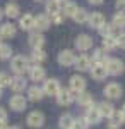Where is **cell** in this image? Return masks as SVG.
Segmentation results:
<instances>
[{"mask_svg": "<svg viewBox=\"0 0 125 129\" xmlns=\"http://www.w3.org/2000/svg\"><path fill=\"white\" fill-rule=\"evenodd\" d=\"M10 67H12V71H14L17 76H22L26 71H29V62L24 55H16V57L12 59V62H10Z\"/></svg>", "mask_w": 125, "mask_h": 129, "instance_id": "obj_1", "label": "cell"}, {"mask_svg": "<svg viewBox=\"0 0 125 129\" xmlns=\"http://www.w3.org/2000/svg\"><path fill=\"white\" fill-rule=\"evenodd\" d=\"M105 67L108 71V74H111V76H118V74H122L123 72V62L120 59H115V57H111V59H106L105 60Z\"/></svg>", "mask_w": 125, "mask_h": 129, "instance_id": "obj_2", "label": "cell"}, {"mask_svg": "<svg viewBox=\"0 0 125 129\" xmlns=\"http://www.w3.org/2000/svg\"><path fill=\"white\" fill-rule=\"evenodd\" d=\"M60 83L58 79H45V84H43V91L48 95V96H57L58 93H60Z\"/></svg>", "mask_w": 125, "mask_h": 129, "instance_id": "obj_3", "label": "cell"}, {"mask_svg": "<svg viewBox=\"0 0 125 129\" xmlns=\"http://www.w3.org/2000/svg\"><path fill=\"white\" fill-rule=\"evenodd\" d=\"M74 100H76V93L70 88L69 89H60V93L57 95V102H58V105H62V107L70 105Z\"/></svg>", "mask_w": 125, "mask_h": 129, "instance_id": "obj_4", "label": "cell"}, {"mask_svg": "<svg viewBox=\"0 0 125 129\" xmlns=\"http://www.w3.org/2000/svg\"><path fill=\"white\" fill-rule=\"evenodd\" d=\"M50 26H51V17L48 14H38L34 17V28H36V31H46V29H50Z\"/></svg>", "mask_w": 125, "mask_h": 129, "instance_id": "obj_5", "label": "cell"}, {"mask_svg": "<svg viewBox=\"0 0 125 129\" xmlns=\"http://www.w3.org/2000/svg\"><path fill=\"white\" fill-rule=\"evenodd\" d=\"M76 57L77 55H74L72 50H62L60 55H58V64L64 66V67H70V66L76 64Z\"/></svg>", "mask_w": 125, "mask_h": 129, "instance_id": "obj_6", "label": "cell"}, {"mask_svg": "<svg viewBox=\"0 0 125 129\" xmlns=\"http://www.w3.org/2000/svg\"><path fill=\"white\" fill-rule=\"evenodd\" d=\"M103 93H105V96H108V98L116 100V98H120V96H122L123 89H122L120 84H116V83H110V84H106V86H105Z\"/></svg>", "mask_w": 125, "mask_h": 129, "instance_id": "obj_7", "label": "cell"}, {"mask_svg": "<svg viewBox=\"0 0 125 129\" xmlns=\"http://www.w3.org/2000/svg\"><path fill=\"white\" fill-rule=\"evenodd\" d=\"M84 117L87 119V122H89V124H98V122L101 120V117H103V115H101V112H99V107L93 103V105H89V107H87L86 115H84Z\"/></svg>", "mask_w": 125, "mask_h": 129, "instance_id": "obj_8", "label": "cell"}, {"mask_svg": "<svg viewBox=\"0 0 125 129\" xmlns=\"http://www.w3.org/2000/svg\"><path fill=\"white\" fill-rule=\"evenodd\" d=\"M70 89H72L76 95L86 91V79H84L82 76H79V74L72 76V78H70Z\"/></svg>", "mask_w": 125, "mask_h": 129, "instance_id": "obj_9", "label": "cell"}, {"mask_svg": "<svg viewBox=\"0 0 125 129\" xmlns=\"http://www.w3.org/2000/svg\"><path fill=\"white\" fill-rule=\"evenodd\" d=\"M98 31H99V35H101L103 38H106V36L118 38V36H120V28H116L115 24H108V22H105Z\"/></svg>", "mask_w": 125, "mask_h": 129, "instance_id": "obj_10", "label": "cell"}, {"mask_svg": "<svg viewBox=\"0 0 125 129\" xmlns=\"http://www.w3.org/2000/svg\"><path fill=\"white\" fill-rule=\"evenodd\" d=\"M9 105H10V109H12V110H16V112H21V110L26 109V105H28V100L24 98L22 95L16 93V95H14V96L10 98Z\"/></svg>", "mask_w": 125, "mask_h": 129, "instance_id": "obj_11", "label": "cell"}, {"mask_svg": "<svg viewBox=\"0 0 125 129\" xmlns=\"http://www.w3.org/2000/svg\"><path fill=\"white\" fill-rule=\"evenodd\" d=\"M93 47V38L89 35H79L76 38V48L81 50V52H86Z\"/></svg>", "mask_w": 125, "mask_h": 129, "instance_id": "obj_12", "label": "cell"}, {"mask_svg": "<svg viewBox=\"0 0 125 129\" xmlns=\"http://www.w3.org/2000/svg\"><path fill=\"white\" fill-rule=\"evenodd\" d=\"M26 122H28L31 127H41V126L45 124V115H43L41 112H38V110H34V112H31L28 115Z\"/></svg>", "mask_w": 125, "mask_h": 129, "instance_id": "obj_13", "label": "cell"}, {"mask_svg": "<svg viewBox=\"0 0 125 129\" xmlns=\"http://www.w3.org/2000/svg\"><path fill=\"white\" fill-rule=\"evenodd\" d=\"M89 71H91V76H93V79H98V81L105 79L106 76H108V71H106L105 64H93Z\"/></svg>", "mask_w": 125, "mask_h": 129, "instance_id": "obj_14", "label": "cell"}, {"mask_svg": "<svg viewBox=\"0 0 125 129\" xmlns=\"http://www.w3.org/2000/svg\"><path fill=\"white\" fill-rule=\"evenodd\" d=\"M29 76H31V79L34 81V83H39V81L46 79V72H45V69H43L39 64L33 66V67H29Z\"/></svg>", "mask_w": 125, "mask_h": 129, "instance_id": "obj_15", "label": "cell"}, {"mask_svg": "<svg viewBox=\"0 0 125 129\" xmlns=\"http://www.w3.org/2000/svg\"><path fill=\"white\" fill-rule=\"evenodd\" d=\"M29 45H31L33 48H43V45H45V36H43V33H41V31H33V33L29 35Z\"/></svg>", "mask_w": 125, "mask_h": 129, "instance_id": "obj_16", "label": "cell"}, {"mask_svg": "<svg viewBox=\"0 0 125 129\" xmlns=\"http://www.w3.org/2000/svg\"><path fill=\"white\" fill-rule=\"evenodd\" d=\"M74 66L79 71H89L91 66H93V60H91V57H87V55H77Z\"/></svg>", "mask_w": 125, "mask_h": 129, "instance_id": "obj_17", "label": "cell"}, {"mask_svg": "<svg viewBox=\"0 0 125 129\" xmlns=\"http://www.w3.org/2000/svg\"><path fill=\"white\" fill-rule=\"evenodd\" d=\"M87 22L91 24V28H96V29H99L103 24H105V16L101 14V12H93V14H89V19H87Z\"/></svg>", "mask_w": 125, "mask_h": 129, "instance_id": "obj_18", "label": "cell"}, {"mask_svg": "<svg viewBox=\"0 0 125 129\" xmlns=\"http://www.w3.org/2000/svg\"><path fill=\"white\" fill-rule=\"evenodd\" d=\"M19 26L22 28V29H26V31L34 29V16H31V14H24V16H21Z\"/></svg>", "mask_w": 125, "mask_h": 129, "instance_id": "obj_19", "label": "cell"}, {"mask_svg": "<svg viewBox=\"0 0 125 129\" xmlns=\"http://www.w3.org/2000/svg\"><path fill=\"white\" fill-rule=\"evenodd\" d=\"M26 78L24 76H16V78H12V81H10V88L14 89L16 93H21L22 89L26 88Z\"/></svg>", "mask_w": 125, "mask_h": 129, "instance_id": "obj_20", "label": "cell"}, {"mask_svg": "<svg viewBox=\"0 0 125 129\" xmlns=\"http://www.w3.org/2000/svg\"><path fill=\"white\" fill-rule=\"evenodd\" d=\"M0 36L2 38H12L16 36V26L12 22H5L0 26Z\"/></svg>", "mask_w": 125, "mask_h": 129, "instance_id": "obj_21", "label": "cell"}, {"mask_svg": "<svg viewBox=\"0 0 125 129\" xmlns=\"http://www.w3.org/2000/svg\"><path fill=\"white\" fill-rule=\"evenodd\" d=\"M77 103L81 105V107H89V105H93L94 103V100H93V95L91 93H86V91H82V93H79L76 96Z\"/></svg>", "mask_w": 125, "mask_h": 129, "instance_id": "obj_22", "label": "cell"}, {"mask_svg": "<svg viewBox=\"0 0 125 129\" xmlns=\"http://www.w3.org/2000/svg\"><path fill=\"white\" fill-rule=\"evenodd\" d=\"M19 14H21V10H19V5L17 4H7L5 9H4V16H7L10 19L19 17Z\"/></svg>", "mask_w": 125, "mask_h": 129, "instance_id": "obj_23", "label": "cell"}, {"mask_svg": "<svg viewBox=\"0 0 125 129\" xmlns=\"http://www.w3.org/2000/svg\"><path fill=\"white\" fill-rule=\"evenodd\" d=\"M108 119H110V126H113V127H118V126H122V124L125 122L122 110H115V112H113Z\"/></svg>", "mask_w": 125, "mask_h": 129, "instance_id": "obj_24", "label": "cell"}, {"mask_svg": "<svg viewBox=\"0 0 125 129\" xmlns=\"http://www.w3.org/2000/svg\"><path fill=\"white\" fill-rule=\"evenodd\" d=\"M43 95H45V91L41 88H38V86H31L28 89V96L31 102H39V100L43 98Z\"/></svg>", "mask_w": 125, "mask_h": 129, "instance_id": "obj_25", "label": "cell"}, {"mask_svg": "<svg viewBox=\"0 0 125 129\" xmlns=\"http://www.w3.org/2000/svg\"><path fill=\"white\" fill-rule=\"evenodd\" d=\"M72 19L76 21V22H79V24H84V22H87V19H89V14H87L86 9H79L76 10V14L72 16Z\"/></svg>", "mask_w": 125, "mask_h": 129, "instance_id": "obj_26", "label": "cell"}, {"mask_svg": "<svg viewBox=\"0 0 125 129\" xmlns=\"http://www.w3.org/2000/svg\"><path fill=\"white\" fill-rule=\"evenodd\" d=\"M72 126H74V117L69 115V114L62 115L60 120H58V127L60 129H72Z\"/></svg>", "mask_w": 125, "mask_h": 129, "instance_id": "obj_27", "label": "cell"}, {"mask_svg": "<svg viewBox=\"0 0 125 129\" xmlns=\"http://www.w3.org/2000/svg\"><path fill=\"white\" fill-rule=\"evenodd\" d=\"M45 9H46V14H48V16H53V14H58L62 7H60V2H58V0H48Z\"/></svg>", "mask_w": 125, "mask_h": 129, "instance_id": "obj_28", "label": "cell"}, {"mask_svg": "<svg viewBox=\"0 0 125 129\" xmlns=\"http://www.w3.org/2000/svg\"><path fill=\"white\" fill-rule=\"evenodd\" d=\"M98 107H99V112H101V115H103V117H110V115L115 112V107H113L110 102H101Z\"/></svg>", "mask_w": 125, "mask_h": 129, "instance_id": "obj_29", "label": "cell"}, {"mask_svg": "<svg viewBox=\"0 0 125 129\" xmlns=\"http://www.w3.org/2000/svg\"><path fill=\"white\" fill-rule=\"evenodd\" d=\"M31 59H33V62H36V64H41L43 60L46 59V53H45V50H43V48H33Z\"/></svg>", "mask_w": 125, "mask_h": 129, "instance_id": "obj_30", "label": "cell"}, {"mask_svg": "<svg viewBox=\"0 0 125 129\" xmlns=\"http://www.w3.org/2000/svg\"><path fill=\"white\" fill-rule=\"evenodd\" d=\"M79 9L74 2H65V5H64V9H62V12H64V16L65 17H72L74 14H76V10Z\"/></svg>", "mask_w": 125, "mask_h": 129, "instance_id": "obj_31", "label": "cell"}, {"mask_svg": "<svg viewBox=\"0 0 125 129\" xmlns=\"http://www.w3.org/2000/svg\"><path fill=\"white\" fill-rule=\"evenodd\" d=\"M93 64H105V60H106V57H105V50L103 48H96L94 52H93Z\"/></svg>", "mask_w": 125, "mask_h": 129, "instance_id": "obj_32", "label": "cell"}, {"mask_svg": "<svg viewBox=\"0 0 125 129\" xmlns=\"http://www.w3.org/2000/svg\"><path fill=\"white\" fill-rule=\"evenodd\" d=\"M116 38H111V36H106L103 38V50H113L116 48Z\"/></svg>", "mask_w": 125, "mask_h": 129, "instance_id": "obj_33", "label": "cell"}, {"mask_svg": "<svg viewBox=\"0 0 125 129\" xmlns=\"http://www.w3.org/2000/svg\"><path fill=\"white\" fill-rule=\"evenodd\" d=\"M87 127H89V122H87L86 117H77V119H74L72 129H87Z\"/></svg>", "mask_w": 125, "mask_h": 129, "instance_id": "obj_34", "label": "cell"}, {"mask_svg": "<svg viewBox=\"0 0 125 129\" xmlns=\"http://www.w3.org/2000/svg\"><path fill=\"white\" fill-rule=\"evenodd\" d=\"M113 24L116 28H125V12H116L113 16Z\"/></svg>", "mask_w": 125, "mask_h": 129, "instance_id": "obj_35", "label": "cell"}, {"mask_svg": "<svg viewBox=\"0 0 125 129\" xmlns=\"http://www.w3.org/2000/svg\"><path fill=\"white\" fill-rule=\"evenodd\" d=\"M10 55H12V48H10V45L2 43V45H0V59L5 60V59H9Z\"/></svg>", "mask_w": 125, "mask_h": 129, "instance_id": "obj_36", "label": "cell"}, {"mask_svg": "<svg viewBox=\"0 0 125 129\" xmlns=\"http://www.w3.org/2000/svg\"><path fill=\"white\" fill-rule=\"evenodd\" d=\"M10 81H12V78H10L7 72H0V88L10 86Z\"/></svg>", "mask_w": 125, "mask_h": 129, "instance_id": "obj_37", "label": "cell"}, {"mask_svg": "<svg viewBox=\"0 0 125 129\" xmlns=\"http://www.w3.org/2000/svg\"><path fill=\"white\" fill-rule=\"evenodd\" d=\"M50 17H51V22H55V24H60V22L64 21V17H65V16L58 12V14H53V16H50Z\"/></svg>", "mask_w": 125, "mask_h": 129, "instance_id": "obj_38", "label": "cell"}, {"mask_svg": "<svg viewBox=\"0 0 125 129\" xmlns=\"http://www.w3.org/2000/svg\"><path fill=\"white\" fill-rule=\"evenodd\" d=\"M116 45L125 50V33H120V36L116 38Z\"/></svg>", "mask_w": 125, "mask_h": 129, "instance_id": "obj_39", "label": "cell"}, {"mask_svg": "<svg viewBox=\"0 0 125 129\" xmlns=\"http://www.w3.org/2000/svg\"><path fill=\"white\" fill-rule=\"evenodd\" d=\"M115 7H116L118 12H125V0H116Z\"/></svg>", "mask_w": 125, "mask_h": 129, "instance_id": "obj_40", "label": "cell"}, {"mask_svg": "<svg viewBox=\"0 0 125 129\" xmlns=\"http://www.w3.org/2000/svg\"><path fill=\"white\" fill-rule=\"evenodd\" d=\"M0 120H7V112L4 107H0Z\"/></svg>", "mask_w": 125, "mask_h": 129, "instance_id": "obj_41", "label": "cell"}, {"mask_svg": "<svg viewBox=\"0 0 125 129\" xmlns=\"http://www.w3.org/2000/svg\"><path fill=\"white\" fill-rule=\"evenodd\" d=\"M0 129H9V124H7V120H0Z\"/></svg>", "mask_w": 125, "mask_h": 129, "instance_id": "obj_42", "label": "cell"}, {"mask_svg": "<svg viewBox=\"0 0 125 129\" xmlns=\"http://www.w3.org/2000/svg\"><path fill=\"white\" fill-rule=\"evenodd\" d=\"M89 4H93V5H99V4H103V0H87Z\"/></svg>", "mask_w": 125, "mask_h": 129, "instance_id": "obj_43", "label": "cell"}, {"mask_svg": "<svg viewBox=\"0 0 125 129\" xmlns=\"http://www.w3.org/2000/svg\"><path fill=\"white\" fill-rule=\"evenodd\" d=\"M9 129H21V127H19V126H10Z\"/></svg>", "mask_w": 125, "mask_h": 129, "instance_id": "obj_44", "label": "cell"}, {"mask_svg": "<svg viewBox=\"0 0 125 129\" xmlns=\"http://www.w3.org/2000/svg\"><path fill=\"white\" fill-rule=\"evenodd\" d=\"M122 114H123V119H125V105L122 107Z\"/></svg>", "mask_w": 125, "mask_h": 129, "instance_id": "obj_45", "label": "cell"}, {"mask_svg": "<svg viewBox=\"0 0 125 129\" xmlns=\"http://www.w3.org/2000/svg\"><path fill=\"white\" fill-rule=\"evenodd\" d=\"M2 16H4V10L0 9V19H2Z\"/></svg>", "mask_w": 125, "mask_h": 129, "instance_id": "obj_46", "label": "cell"}, {"mask_svg": "<svg viewBox=\"0 0 125 129\" xmlns=\"http://www.w3.org/2000/svg\"><path fill=\"white\" fill-rule=\"evenodd\" d=\"M106 129H118V127H113V126H110V127H106Z\"/></svg>", "mask_w": 125, "mask_h": 129, "instance_id": "obj_47", "label": "cell"}, {"mask_svg": "<svg viewBox=\"0 0 125 129\" xmlns=\"http://www.w3.org/2000/svg\"><path fill=\"white\" fill-rule=\"evenodd\" d=\"M0 98H2V88H0Z\"/></svg>", "mask_w": 125, "mask_h": 129, "instance_id": "obj_48", "label": "cell"}, {"mask_svg": "<svg viewBox=\"0 0 125 129\" xmlns=\"http://www.w3.org/2000/svg\"><path fill=\"white\" fill-rule=\"evenodd\" d=\"M0 45H2V36H0Z\"/></svg>", "mask_w": 125, "mask_h": 129, "instance_id": "obj_49", "label": "cell"}, {"mask_svg": "<svg viewBox=\"0 0 125 129\" xmlns=\"http://www.w3.org/2000/svg\"><path fill=\"white\" fill-rule=\"evenodd\" d=\"M58 2H65V0H58Z\"/></svg>", "mask_w": 125, "mask_h": 129, "instance_id": "obj_50", "label": "cell"}, {"mask_svg": "<svg viewBox=\"0 0 125 129\" xmlns=\"http://www.w3.org/2000/svg\"><path fill=\"white\" fill-rule=\"evenodd\" d=\"M36 2H39V0H36Z\"/></svg>", "mask_w": 125, "mask_h": 129, "instance_id": "obj_51", "label": "cell"}]
</instances>
